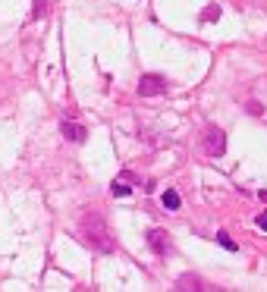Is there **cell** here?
<instances>
[{"mask_svg": "<svg viewBox=\"0 0 267 292\" xmlns=\"http://www.w3.org/2000/svg\"><path fill=\"white\" fill-rule=\"evenodd\" d=\"M79 232H82L85 245H91V248L101 251V254H110L113 248H117V236L110 232L107 220H104L101 214H95V211L82 214V220H79Z\"/></svg>", "mask_w": 267, "mask_h": 292, "instance_id": "cell-1", "label": "cell"}, {"mask_svg": "<svg viewBox=\"0 0 267 292\" xmlns=\"http://www.w3.org/2000/svg\"><path fill=\"white\" fill-rule=\"evenodd\" d=\"M167 88H170V82L157 73H145L138 79V95L142 98H160V95H167Z\"/></svg>", "mask_w": 267, "mask_h": 292, "instance_id": "cell-2", "label": "cell"}, {"mask_svg": "<svg viewBox=\"0 0 267 292\" xmlns=\"http://www.w3.org/2000/svg\"><path fill=\"white\" fill-rule=\"evenodd\" d=\"M201 148H204L207 157H220V154L226 151V135H223V129L207 126V129H204V138H201Z\"/></svg>", "mask_w": 267, "mask_h": 292, "instance_id": "cell-3", "label": "cell"}, {"mask_svg": "<svg viewBox=\"0 0 267 292\" xmlns=\"http://www.w3.org/2000/svg\"><path fill=\"white\" fill-rule=\"evenodd\" d=\"M148 245L154 248V254H167L170 251V239H167L164 229H151L148 232Z\"/></svg>", "mask_w": 267, "mask_h": 292, "instance_id": "cell-4", "label": "cell"}, {"mask_svg": "<svg viewBox=\"0 0 267 292\" xmlns=\"http://www.w3.org/2000/svg\"><path fill=\"white\" fill-rule=\"evenodd\" d=\"M129 182H138V176H132V173H123L120 179H113V185H110V192H113V198H126L132 192V185Z\"/></svg>", "mask_w": 267, "mask_h": 292, "instance_id": "cell-5", "label": "cell"}, {"mask_svg": "<svg viewBox=\"0 0 267 292\" xmlns=\"http://www.w3.org/2000/svg\"><path fill=\"white\" fill-rule=\"evenodd\" d=\"M60 132H63L73 145H82V142H85V135H88L82 123H63V126H60Z\"/></svg>", "mask_w": 267, "mask_h": 292, "instance_id": "cell-6", "label": "cell"}, {"mask_svg": "<svg viewBox=\"0 0 267 292\" xmlns=\"http://www.w3.org/2000/svg\"><path fill=\"white\" fill-rule=\"evenodd\" d=\"M176 289H182V292H185V289L201 292V289H207V286H204V279H201V276H195V273H182V276L176 279Z\"/></svg>", "mask_w": 267, "mask_h": 292, "instance_id": "cell-7", "label": "cell"}, {"mask_svg": "<svg viewBox=\"0 0 267 292\" xmlns=\"http://www.w3.org/2000/svg\"><path fill=\"white\" fill-rule=\"evenodd\" d=\"M160 204H164L167 211H179V204H182V201H179V192H176V189H167L164 195H160Z\"/></svg>", "mask_w": 267, "mask_h": 292, "instance_id": "cell-8", "label": "cell"}, {"mask_svg": "<svg viewBox=\"0 0 267 292\" xmlns=\"http://www.w3.org/2000/svg\"><path fill=\"white\" fill-rule=\"evenodd\" d=\"M44 13H48V0H35L32 4V19H41Z\"/></svg>", "mask_w": 267, "mask_h": 292, "instance_id": "cell-9", "label": "cell"}, {"mask_svg": "<svg viewBox=\"0 0 267 292\" xmlns=\"http://www.w3.org/2000/svg\"><path fill=\"white\" fill-rule=\"evenodd\" d=\"M217 242H220V245H223V248H226V251H236V248H239V245H236L233 239H229V232H217Z\"/></svg>", "mask_w": 267, "mask_h": 292, "instance_id": "cell-10", "label": "cell"}, {"mask_svg": "<svg viewBox=\"0 0 267 292\" xmlns=\"http://www.w3.org/2000/svg\"><path fill=\"white\" fill-rule=\"evenodd\" d=\"M214 19H220V7H207V13H204V22H214Z\"/></svg>", "mask_w": 267, "mask_h": 292, "instance_id": "cell-11", "label": "cell"}, {"mask_svg": "<svg viewBox=\"0 0 267 292\" xmlns=\"http://www.w3.org/2000/svg\"><path fill=\"white\" fill-rule=\"evenodd\" d=\"M254 223H258V229H267V211H261V214H258V220H254Z\"/></svg>", "mask_w": 267, "mask_h": 292, "instance_id": "cell-12", "label": "cell"}]
</instances>
